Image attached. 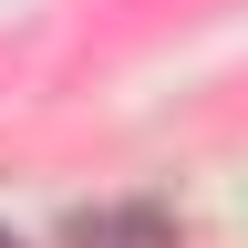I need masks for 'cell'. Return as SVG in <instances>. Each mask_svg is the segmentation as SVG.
Wrapping results in <instances>:
<instances>
[{
	"instance_id": "6da1fadb",
	"label": "cell",
	"mask_w": 248,
	"mask_h": 248,
	"mask_svg": "<svg viewBox=\"0 0 248 248\" xmlns=\"http://www.w3.org/2000/svg\"><path fill=\"white\" fill-rule=\"evenodd\" d=\"M73 248H176V228H166V207H83Z\"/></svg>"
}]
</instances>
